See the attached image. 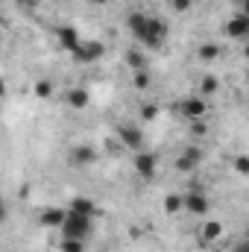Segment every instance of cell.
I'll return each mask as SVG.
<instances>
[{
    "mask_svg": "<svg viewBox=\"0 0 249 252\" xmlns=\"http://www.w3.org/2000/svg\"><path fill=\"white\" fill-rule=\"evenodd\" d=\"M97 158H100V153H97L94 147H88V144H79V147L70 150V161L79 164V167H91Z\"/></svg>",
    "mask_w": 249,
    "mask_h": 252,
    "instance_id": "obj_12",
    "label": "cell"
},
{
    "mask_svg": "<svg viewBox=\"0 0 249 252\" xmlns=\"http://www.w3.org/2000/svg\"><path fill=\"white\" fill-rule=\"evenodd\" d=\"M208 208H211V202H208L205 190L190 188V190L182 193V211L193 214V217H208Z\"/></svg>",
    "mask_w": 249,
    "mask_h": 252,
    "instance_id": "obj_5",
    "label": "cell"
},
{
    "mask_svg": "<svg viewBox=\"0 0 249 252\" xmlns=\"http://www.w3.org/2000/svg\"><path fill=\"white\" fill-rule=\"evenodd\" d=\"M190 132H193L196 138H199V135H205V132H208V126H205V118H202V121H190Z\"/></svg>",
    "mask_w": 249,
    "mask_h": 252,
    "instance_id": "obj_26",
    "label": "cell"
},
{
    "mask_svg": "<svg viewBox=\"0 0 249 252\" xmlns=\"http://www.w3.org/2000/svg\"><path fill=\"white\" fill-rule=\"evenodd\" d=\"M91 3H106V0H91Z\"/></svg>",
    "mask_w": 249,
    "mask_h": 252,
    "instance_id": "obj_30",
    "label": "cell"
},
{
    "mask_svg": "<svg viewBox=\"0 0 249 252\" xmlns=\"http://www.w3.org/2000/svg\"><path fill=\"white\" fill-rule=\"evenodd\" d=\"M196 56H199L202 62H214V59L220 56V47H217V44H199V47H196Z\"/></svg>",
    "mask_w": 249,
    "mask_h": 252,
    "instance_id": "obj_17",
    "label": "cell"
},
{
    "mask_svg": "<svg viewBox=\"0 0 249 252\" xmlns=\"http://www.w3.org/2000/svg\"><path fill=\"white\" fill-rule=\"evenodd\" d=\"M56 41H59V47H62V50L73 53V50H76V44H79L82 38H79V30H76V27H59V30H56Z\"/></svg>",
    "mask_w": 249,
    "mask_h": 252,
    "instance_id": "obj_13",
    "label": "cell"
},
{
    "mask_svg": "<svg viewBox=\"0 0 249 252\" xmlns=\"http://www.w3.org/2000/svg\"><path fill=\"white\" fill-rule=\"evenodd\" d=\"M94 235V220L91 217H82V214H73L67 211L64 214V223H62V238H76V241H91Z\"/></svg>",
    "mask_w": 249,
    "mask_h": 252,
    "instance_id": "obj_2",
    "label": "cell"
},
{
    "mask_svg": "<svg viewBox=\"0 0 249 252\" xmlns=\"http://www.w3.org/2000/svg\"><path fill=\"white\" fill-rule=\"evenodd\" d=\"M64 214H67V208H62V205L41 208V211H38V226H44V229H62Z\"/></svg>",
    "mask_w": 249,
    "mask_h": 252,
    "instance_id": "obj_11",
    "label": "cell"
},
{
    "mask_svg": "<svg viewBox=\"0 0 249 252\" xmlns=\"http://www.w3.org/2000/svg\"><path fill=\"white\" fill-rule=\"evenodd\" d=\"M132 82H135V88H138V91L150 88V70H147V67H141V70H132Z\"/></svg>",
    "mask_w": 249,
    "mask_h": 252,
    "instance_id": "obj_20",
    "label": "cell"
},
{
    "mask_svg": "<svg viewBox=\"0 0 249 252\" xmlns=\"http://www.w3.org/2000/svg\"><path fill=\"white\" fill-rule=\"evenodd\" d=\"M24 3H35V0H24Z\"/></svg>",
    "mask_w": 249,
    "mask_h": 252,
    "instance_id": "obj_31",
    "label": "cell"
},
{
    "mask_svg": "<svg viewBox=\"0 0 249 252\" xmlns=\"http://www.w3.org/2000/svg\"><path fill=\"white\" fill-rule=\"evenodd\" d=\"M32 91H35L38 100H50V97H53V82H50V79H38V82L32 85Z\"/></svg>",
    "mask_w": 249,
    "mask_h": 252,
    "instance_id": "obj_18",
    "label": "cell"
},
{
    "mask_svg": "<svg viewBox=\"0 0 249 252\" xmlns=\"http://www.w3.org/2000/svg\"><path fill=\"white\" fill-rule=\"evenodd\" d=\"M64 103L79 112V109H85V106L91 103V94H88L85 88H70V91H64Z\"/></svg>",
    "mask_w": 249,
    "mask_h": 252,
    "instance_id": "obj_15",
    "label": "cell"
},
{
    "mask_svg": "<svg viewBox=\"0 0 249 252\" xmlns=\"http://www.w3.org/2000/svg\"><path fill=\"white\" fill-rule=\"evenodd\" d=\"M235 173H238V176H247L249 173V158L247 156H238V158H235Z\"/></svg>",
    "mask_w": 249,
    "mask_h": 252,
    "instance_id": "obj_24",
    "label": "cell"
},
{
    "mask_svg": "<svg viewBox=\"0 0 249 252\" xmlns=\"http://www.w3.org/2000/svg\"><path fill=\"white\" fill-rule=\"evenodd\" d=\"M132 164H135V173H138L141 179H153L156 170H158V156L150 153V150H138L135 158H132Z\"/></svg>",
    "mask_w": 249,
    "mask_h": 252,
    "instance_id": "obj_8",
    "label": "cell"
},
{
    "mask_svg": "<svg viewBox=\"0 0 249 252\" xmlns=\"http://www.w3.org/2000/svg\"><path fill=\"white\" fill-rule=\"evenodd\" d=\"M232 252H249V241H247V238L235 241V244H232Z\"/></svg>",
    "mask_w": 249,
    "mask_h": 252,
    "instance_id": "obj_27",
    "label": "cell"
},
{
    "mask_svg": "<svg viewBox=\"0 0 249 252\" xmlns=\"http://www.w3.org/2000/svg\"><path fill=\"white\" fill-rule=\"evenodd\" d=\"M196 238H199L202 247L220 244V238H223V223H220V220H205V217H202V223H199V229H196Z\"/></svg>",
    "mask_w": 249,
    "mask_h": 252,
    "instance_id": "obj_10",
    "label": "cell"
},
{
    "mask_svg": "<svg viewBox=\"0 0 249 252\" xmlns=\"http://www.w3.org/2000/svg\"><path fill=\"white\" fill-rule=\"evenodd\" d=\"M118 141L124 150H141L144 147V129L124 121V124H118Z\"/></svg>",
    "mask_w": 249,
    "mask_h": 252,
    "instance_id": "obj_7",
    "label": "cell"
},
{
    "mask_svg": "<svg viewBox=\"0 0 249 252\" xmlns=\"http://www.w3.org/2000/svg\"><path fill=\"white\" fill-rule=\"evenodd\" d=\"M223 32H226L229 38H235V41H244V38L249 35V15L247 12L232 15V18L223 24Z\"/></svg>",
    "mask_w": 249,
    "mask_h": 252,
    "instance_id": "obj_9",
    "label": "cell"
},
{
    "mask_svg": "<svg viewBox=\"0 0 249 252\" xmlns=\"http://www.w3.org/2000/svg\"><path fill=\"white\" fill-rule=\"evenodd\" d=\"M70 56H73L76 64H94V62H100V59L106 56V44L97 41V38H85V41L76 44V50H73Z\"/></svg>",
    "mask_w": 249,
    "mask_h": 252,
    "instance_id": "obj_3",
    "label": "cell"
},
{
    "mask_svg": "<svg viewBox=\"0 0 249 252\" xmlns=\"http://www.w3.org/2000/svg\"><path fill=\"white\" fill-rule=\"evenodd\" d=\"M6 97V82H3V76H0V100Z\"/></svg>",
    "mask_w": 249,
    "mask_h": 252,
    "instance_id": "obj_29",
    "label": "cell"
},
{
    "mask_svg": "<svg viewBox=\"0 0 249 252\" xmlns=\"http://www.w3.org/2000/svg\"><path fill=\"white\" fill-rule=\"evenodd\" d=\"M126 64H129L132 70H141V67H144V56H141L138 50H129V53H126Z\"/></svg>",
    "mask_w": 249,
    "mask_h": 252,
    "instance_id": "obj_23",
    "label": "cell"
},
{
    "mask_svg": "<svg viewBox=\"0 0 249 252\" xmlns=\"http://www.w3.org/2000/svg\"><path fill=\"white\" fill-rule=\"evenodd\" d=\"M202 158H205L202 147H199V144H187L185 150L179 153V158L173 161V167H176L179 173H193V170L202 164Z\"/></svg>",
    "mask_w": 249,
    "mask_h": 252,
    "instance_id": "obj_6",
    "label": "cell"
},
{
    "mask_svg": "<svg viewBox=\"0 0 249 252\" xmlns=\"http://www.w3.org/2000/svg\"><path fill=\"white\" fill-rule=\"evenodd\" d=\"M176 112L187 118V121H202L205 115H208V103H205V97H199V94H187L182 97L179 103H176Z\"/></svg>",
    "mask_w": 249,
    "mask_h": 252,
    "instance_id": "obj_4",
    "label": "cell"
},
{
    "mask_svg": "<svg viewBox=\"0 0 249 252\" xmlns=\"http://www.w3.org/2000/svg\"><path fill=\"white\" fill-rule=\"evenodd\" d=\"M67 211H73V214H82V217H97V205H94V199L91 196H73L70 199V205H67Z\"/></svg>",
    "mask_w": 249,
    "mask_h": 252,
    "instance_id": "obj_14",
    "label": "cell"
},
{
    "mask_svg": "<svg viewBox=\"0 0 249 252\" xmlns=\"http://www.w3.org/2000/svg\"><path fill=\"white\" fill-rule=\"evenodd\" d=\"M85 241H76V238H62L59 241V252H85Z\"/></svg>",
    "mask_w": 249,
    "mask_h": 252,
    "instance_id": "obj_19",
    "label": "cell"
},
{
    "mask_svg": "<svg viewBox=\"0 0 249 252\" xmlns=\"http://www.w3.org/2000/svg\"><path fill=\"white\" fill-rule=\"evenodd\" d=\"M217 91V79L214 76H202V85H199V97H211Z\"/></svg>",
    "mask_w": 249,
    "mask_h": 252,
    "instance_id": "obj_21",
    "label": "cell"
},
{
    "mask_svg": "<svg viewBox=\"0 0 249 252\" xmlns=\"http://www.w3.org/2000/svg\"><path fill=\"white\" fill-rule=\"evenodd\" d=\"M167 3H170L173 12H187V9L193 6V0H167Z\"/></svg>",
    "mask_w": 249,
    "mask_h": 252,
    "instance_id": "obj_25",
    "label": "cell"
},
{
    "mask_svg": "<svg viewBox=\"0 0 249 252\" xmlns=\"http://www.w3.org/2000/svg\"><path fill=\"white\" fill-rule=\"evenodd\" d=\"M141 118H144L147 124L156 121V118H158V103H144V106H141Z\"/></svg>",
    "mask_w": 249,
    "mask_h": 252,
    "instance_id": "obj_22",
    "label": "cell"
},
{
    "mask_svg": "<svg viewBox=\"0 0 249 252\" xmlns=\"http://www.w3.org/2000/svg\"><path fill=\"white\" fill-rule=\"evenodd\" d=\"M6 217H9V211H6V202H3V199H0V226H3V223H6Z\"/></svg>",
    "mask_w": 249,
    "mask_h": 252,
    "instance_id": "obj_28",
    "label": "cell"
},
{
    "mask_svg": "<svg viewBox=\"0 0 249 252\" xmlns=\"http://www.w3.org/2000/svg\"><path fill=\"white\" fill-rule=\"evenodd\" d=\"M167 32H170V27H167L164 18L147 15V27H144V35L138 38V44H144L147 50H161L164 41H167Z\"/></svg>",
    "mask_w": 249,
    "mask_h": 252,
    "instance_id": "obj_1",
    "label": "cell"
},
{
    "mask_svg": "<svg viewBox=\"0 0 249 252\" xmlns=\"http://www.w3.org/2000/svg\"><path fill=\"white\" fill-rule=\"evenodd\" d=\"M179 211H182V193H167L164 196V214L176 217Z\"/></svg>",
    "mask_w": 249,
    "mask_h": 252,
    "instance_id": "obj_16",
    "label": "cell"
}]
</instances>
